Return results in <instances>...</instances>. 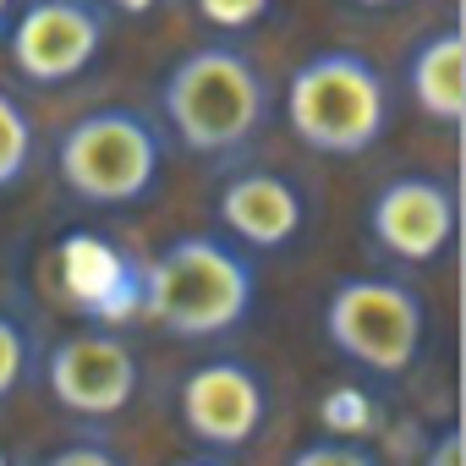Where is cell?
Returning a JSON list of instances; mask_svg holds the SVG:
<instances>
[{"label":"cell","mask_w":466,"mask_h":466,"mask_svg":"<svg viewBox=\"0 0 466 466\" xmlns=\"http://www.w3.org/2000/svg\"><path fill=\"white\" fill-rule=\"evenodd\" d=\"M269 105H275V88H269L264 66L237 45L187 50L159 88L170 137L203 159H225V154L248 148L258 137V127L269 121Z\"/></svg>","instance_id":"obj_1"},{"label":"cell","mask_w":466,"mask_h":466,"mask_svg":"<svg viewBox=\"0 0 466 466\" xmlns=\"http://www.w3.org/2000/svg\"><path fill=\"white\" fill-rule=\"evenodd\" d=\"M258 302V264L230 237H176L143 269V308L176 340H214L248 324Z\"/></svg>","instance_id":"obj_2"},{"label":"cell","mask_w":466,"mask_h":466,"mask_svg":"<svg viewBox=\"0 0 466 466\" xmlns=\"http://www.w3.org/2000/svg\"><path fill=\"white\" fill-rule=\"evenodd\" d=\"M286 127L324 159H357L390 132V83L357 50H324L291 72Z\"/></svg>","instance_id":"obj_3"},{"label":"cell","mask_w":466,"mask_h":466,"mask_svg":"<svg viewBox=\"0 0 466 466\" xmlns=\"http://www.w3.org/2000/svg\"><path fill=\"white\" fill-rule=\"evenodd\" d=\"M61 187L94 208H127L143 203L159 187L165 170V137L143 110L105 105L77 116L56 143Z\"/></svg>","instance_id":"obj_4"},{"label":"cell","mask_w":466,"mask_h":466,"mask_svg":"<svg viewBox=\"0 0 466 466\" xmlns=\"http://www.w3.org/2000/svg\"><path fill=\"white\" fill-rule=\"evenodd\" d=\"M324 335L362 373L400 379L417 362L422 340H428V308H422V297L406 280L351 275L324 302Z\"/></svg>","instance_id":"obj_5"},{"label":"cell","mask_w":466,"mask_h":466,"mask_svg":"<svg viewBox=\"0 0 466 466\" xmlns=\"http://www.w3.org/2000/svg\"><path fill=\"white\" fill-rule=\"evenodd\" d=\"M105 34L110 12L99 0H28L6 23V56L28 88H66L99 61Z\"/></svg>","instance_id":"obj_6"},{"label":"cell","mask_w":466,"mask_h":466,"mask_svg":"<svg viewBox=\"0 0 466 466\" xmlns=\"http://www.w3.org/2000/svg\"><path fill=\"white\" fill-rule=\"evenodd\" d=\"M176 411L181 428L208 444V450H248L269 417V390L258 379V368L219 357V362H198L181 390H176Z\"/></svg>","instance_id":"obj_7"},{"label":"cell","mask_w":466,"mask_h":466,"mask_svg":"<svg viewBox=\"0 0 466 466\" xmlns=\"http://www.w3.org/2000/svg\"><path fill=\"white\" fill-rule=\"evenodd\" d=\"M368 237L395 264H433L455 242V187L444 176H395L368 203Z\"/></svg>","instance_id":"obj_8"},{"label":"cell","mask_w":466,"mask_h":466,"mask_svg":"<svg viewBox=\"0 0 466 466\" xmlns=\"http://www.w3.org/2000/svg\"><path fill=\"white\" fill-rule=\"evenodd\" d=\"M45 384L56 406L77 417H116L137 395V357L105 329H72L45 357Z\"/></svg>","instance_id":"obj_9"},{"label":"cell","mask_w":466,"mask_h":466,"mask_svg":"<svg viewBox=\"0 0 466 466\" xmlns=\"http://www.w3.org/2000/svg\"><path fill=\"white\" fill-rule=\"evenodd\" d=\"M219 225L230 230V242H242L248 253H280L302 237V219H308V203L302 192L275 176V170H242L219 187V203H214Z\"/></svg>","instance_id":"obj_10"},{"label":"cell","mask_w":466,"mask_h":466,"mask_svg":"<svg viewBox=\"0 0 466 466\" xmlns=\"http://www.w3.org/2000/svg\"><path fill=\"white\" fill-rule=\"evenodd\" d=\"M406 94L422 110V121H433L444 132H461V121H466V34L455 23L411 45Z\"/></svg>","instance_id":"obj_11"},{"label":"cell","mask_w":466,"mask_h":466,"mask_svg":"<svg viewBox=\"0 0 466 466\" xmlns=\"http://www.w3.org/2000/svg\"><path fill=\"white\" fill-rule=\"evenodd\" d=\"M34 154H39V127H34L28 105L0 88V192H12V187L28 181Z\"/></svg>","instance_id":"obj_12"},{"label":"cell","mask_w":466,"mask_h":466,"mask_svg":"<svg viewBox=\"0 0 466 466\" xmlns=\"http://www.w3.org/2000/svg\"><path fill=\"white\" fill-rule=\"evenodd\" d=\"M198 17L219 34H242V28H258L269 12H275V0H192Z\"/></svg>","instance_id":"obj_13"},{"label":"cell","mask_w":466,"mask_h":466,"mask_svg":"<svg viewBox=\"0 0 466 466\" xmlns=\"http://www.w3.org/2000/svg\"><path fill=\"white\" fill-rule=\"evenodd\" d=\"M28 362H34V357H28V335H23V324L0 313V400H12V395L23 390Z\"/></svg>","instance_id":"obj_14"},{"label":"cell","mask_w":466,"mask_h":466,"mask_svg":"<svg viewBox=\"0 0 466 466\" xmlns=\"http://www.w3.org/2000/svg\"><path fill=\"white\" fill-rule=\"evenodd\" d=\"M291 466H379V461L351 439H319V444H302L291 455Z\"/></svg>","instance_id":"obj_15"},{"label":"cell","mask_w":466,"mask_h":466,"mask_svg":"<svg viewBox=\"0 0 466 466\" xmlns=\"http://www.w3.org/2000/svg\"><path fill=\"white\" fill-rule=\"evenodd\" d=\"M45 466H127V461H121L116 450H105V444L88 439V444H66V450H56Z\"/></svg>","instance_id":"obj_16"},{"label":"cell","mask_w":466,"mask_h":466,"mask_svg":"<svg viewBox=\"0 0 466 466\" xmlns=\"http://www.w3.org/2000/svg\"><path fill=\"white\" fill-rule=\"evenodd\" d=\"M422 466H466V455H461V428H444V433L428 444Z\"/></svg>","instance_id":"obj_17"},{"label":"cell","mask_w":466,"mask_h":466,"mask_svg":"<svg viewBox=\"0 0 466 466\" xmlns=\"http://www.w3.org/2000/svg\"><path fill=\"white\" fill-rule=\"evenodd\" d=\"M105 12H116V17H154V12H165L170 0H99Z\"/></svg>","instance_id":"obj_18"},{"label":"cell","mask_w":466,"mask_h":466,"mask_svg":"<svg viewBox=\"0 0 466 466\" xmlns=\"http://www.w3.org/2000/svg\"><path fill=\"white\" fill-rule=\"evenodd\" d=\"M12 12H17V0H0V34H6V23H12Z\"/></svg>","instance_id":"obj_19"},{"label":"cell","mask_w":466,"mask_h":466,"mask_svg":"<svg viewBox=\"0 0 466 466\" xmlns=\"http://www.w3.org/2000/svg\"><path fill=\"white\" fill-rule=\"evenodd\" d=\"M176 466H230V461H214V455H198V461H176Z\"/></svg>","instance_id":"obj_20"},{"label":"cell","mask_w":466,"mask_h":466,"mask_svg":"<svg viewBox=\"0 0 466 466\" xmlns=\"http://www.w3.org/2000/svg\"><path fill=\"white\" fill-rule=\"evenodd\" d=\"M351 6H373L379 12V6H395V0H351Z\"/></svg>","instance_id":"obj_21"}]
</instances>
